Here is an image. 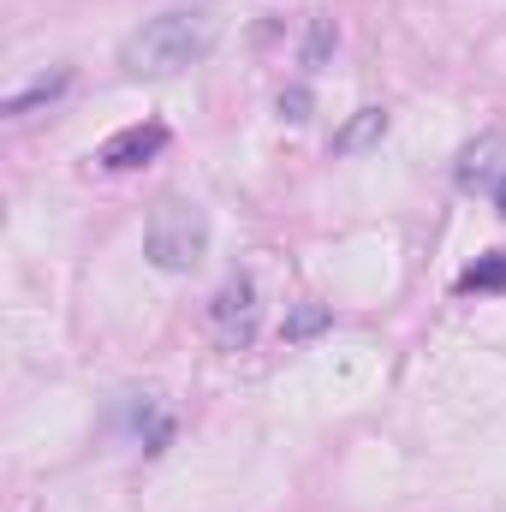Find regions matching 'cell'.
I'll return each mask as SVG.
<instances>
[{
	"mask_svg": "<svg viewBox=\"0 0 506 512\" xmlns=\"http://www.w3.org/2000/svg\"><path fill=\"white\" fill-rule=\"evenodd\" d=\"M495 155H501V131H489L483 143H471V149L459 155V185H465V191L489 185V179H495Z\"/></svg>",
	"mask_w": 506,
	"mask_h": 512,
	"instance_id": "8992f818",
	"label": "cell"
},
{
	"mask_svg": "<svg viewBox=\"0 0 506 512\" xmlns=\"http://www.w3.org/2000/svg\"><path fill=\"white\" fill-rule=\"evenodd\" d=\"M143 251H149L155 268H167V274H191L209 256V215L197 203H185V197H161L149 209Z\"/></svg>",
	"mask_w": 506,
	"mask_h": 512,
	"instance_id": "7a4b0ae2",
	"label": "cell"
},
{
	"mask_svg": "<svg viewBox=\"0 0 506 512\" xmlns=\"http://www.w3.org/2000/svg\"><path fill=\"white\" fill-rule=\"evenodd\" d=\"M501 286H506V251L477 256V262L459 274V292H501Z\"/></svg>",
	"mask_w": 506,
	"mask_h": 512,
	"instance_id": "ba28073f",
	"label": "cell"
},
{
	"mask_svg": "<svg viewBox=\"0 0 506 512\" xmlns=\"http://www.w3.org/2000/svg\"><path fill=\"white\" fill-rule=\"evenodd\" d=\"M322 322H328V310H316V304H310V310H298V322H292L286 334H310V328H322Z\"/></svg>",
	"mask_w": 506,
	"mask_h": 512,
	"instance_id": "30bf717a",
	"label": "cell"
},
{
	"mask_svg": "<svg viewBox=\"0 0 506 512\" xmlns=\"http://www.w3.org/2000/svg\"><path fill=\"white\" fill-rule=\"evenodd\" d=\"M381 131H387V114H381V108H358L352 126L334 131V155H358V149H370Z\"/></svg>",
	"mask_w": 506,
	"mask_h": 512,
	"instance_id": "52a82bcc",
	"label": "cell"
},
{
	"mask_svg": "<svg viewBox=\"0 0 506 512\" xmlns=\"http://www.w3.org/2000/svg\"><path fill=\"white\" fill-rule=\"evenodd\" d=\"M161 149H167V126H161V120H143V126H126L120 137H108V143L96 149V161L114 167V173H126V167H143V161L161 155Z\"/></svg>",
	"mask_w": 506,
	"mask_h": 512,
	"instance_id": "277c9868",
	"label": "cell"
},
{
	"mask_svg": "<svg viewBox=\"0 0 506 512\" xmlns=\"http://www.w3.org/2000/svg\"><path fill=\"white\" fill-rule=\"evenodd\" d=\"M280 108H286V120H304V108H310V96H304V90H292V96H286Z\"/></svg>",
	"mask_w": 506,
	"mask_h": 512,
	"instance_id": "8fae6325",
	"label": "cell"
},
{
	"mask_svg": "<svg viewBox=\"0 0 506 512\" xmlns=\"http://www.w3.org/2000/svg\"><path fill=\"white\" fill-rule=\"evenodd\" d=\"M221 42V12L209 0L197 6H167L155 18H143L120 42V66L131 78H179L191 66H203Z\"/></svg>",
	"mask_w": 506,
	"mask_h": 512,
	"instance_id": "6da1fadb",
	"label": "cell"
},
{
	"mask_svg": "<svg viewBox=\"0 0 506 512\" xmlns=\"http://www.w3.org/2000/svg\"><path fill=\"white\" fill-rule=\"evenodd\" d=\"M209 322H215V340H221V352H245L256 340V322H262V304H256V286L239 274V280H227L221 292H215V304H209Z\"/></svg>",
	"mask_w": 506,
	"mask_h": 512,
	"instance_id": "3957f363",
	"label": "cell"
},
{
	"mask_svg": "<svg viewBox=\"0 0 506 512\" xmlns=\"http://www.w3.org/2000/svg\"><path fill=\"white\" fill-rule=\"evenodd\" d=\"M66 84H72V72L60 66V72H42L30 90H18V96H6V120H24V114H36V108H48L54 96H66Z\"/></svg>",
	"mask_w": 506,
	"mask_h": 512,
	"instance_id": "5b68a950",
	"label": "cell"
},
{
	"mask_svg": "<svg viewBox=\"0 0 506 512\" xmlns=\"http://www.w3.org/2000/svg\"><path fill=\"white\" fill-rule=\"evenodd\" d=\"M328 48H334V24H328V18H316V24H310V48H304V60L316 66Z\"/></svg>",
	"mask_w": 506,
	"mask_h": 512,
	"instance_id": "9c48e42d",
	"label": "cell"
},
{
	"mask_svg": "<svg viewBox=\"0 0 506 512\" xmlns=\"http://www.w3.org/2000/svg\"><path fill=\"white\" fill-rule=\"evenodd\" d=\"M495 197H501V215H506V179H501V185H495Z\"/></svg>",
	"mask_w": 506,
	"mask_h": 512,
	"instance_id": "7c38bea8",
	"label": "cell"
}]
</instances>
